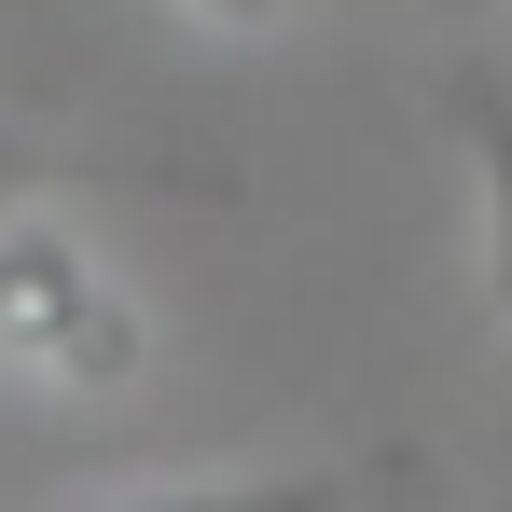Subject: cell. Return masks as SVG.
<instances>
[{
  "instance_id": "obj_1",
  "label": "cell",
  "mask_w": 512,
  "mask_h": 512,
  "mask_svg": "<svg viewBox=\"0 0 512 512\" xmlns=\"http://www.w3.org/2000/svg\"><path fill=\"white\" fill-rule=\"evenodd\" d=\"M139 360H153L139 291H125L70 222L14 208V222H0V374H14V388H56V402H125Z\"/></svg>"
},
{
  "instance_id": "obj_2",
  "label": "cell",
  "mask_w": 512,
  "mask_h": 512,
  "mask_svg": "<svg viewBox=\"0 0 512 512\" xmlns=\"http://www.w3.org/2000/svg\"><path fill=\"white\" fill-rule=\"evenodd\" d=\"M443 111H457V139H471V180H485V319L512 333V84L499 70H457Z\"/></svg>"
},
{
  "instance_id": "obj_3",
  "label": "cell",
  "mask_w": 512,
  "mask_h": 512,
  "mask_svg": "<svg viewBox=\"0 0 512 512\" xmlns=\"http://www.w3.org/2000/svg\"><path fill=\"white\" fill-rule=\"evenodd\" d=\"M97 512H374L360 471H236V485H167V499H97Z\"/></svg>"
},
{
  "instance_id": "obj_4",
  "label": "cell",
  "mask_w": 512,
  "mask_h": 512,
  "mask_svg": "<svg viewBox=\"0 0 512 512\" xmlns=\"http://www.w3.org/2000/svg\"><path fill=\"white\" fill-rule=\"evenodd\" d=\"M84 180H139L125 153H84V139H42V125H0V222L14 208H56V194H84Z\"/></svg>"
},
{
  "instance_id": "obj_5",
  "label": "cell",
  "mask_w": 512,
  "mask_h": 512,
  "mask_svg": "<svg viewBox=\"0 0 512 512\" xmlns=\"http://www.w3.org/2000/svg\"><path fill=\"white\" fill-rule=\"evenodd\" d=\"M180 14H194V28H222V42H263L291 0H180Z\"/></svg>"
},
{
  "instance_id": "obj_6",
  "label": "cell",
  "mask_w": 512,
  "mask_h": 512,
  "mask_svg": "<svg viewBox=\"0 0 512 512\" xmlns=\"http://www.w3.org/2000/svg\"><path fill=\"white\" fill-rule=\"evenodd\" d=\"M457 14H512V0H457Z\"/></svg>"
}]
</instances>
